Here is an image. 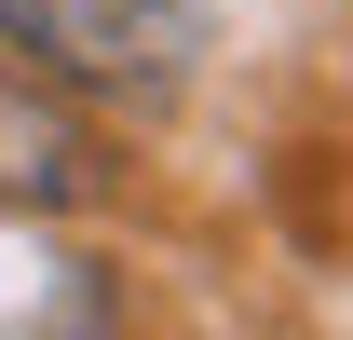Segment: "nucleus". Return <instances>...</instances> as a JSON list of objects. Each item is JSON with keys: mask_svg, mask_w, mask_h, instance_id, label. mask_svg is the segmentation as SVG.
I'll return each instance as SVG.
<instances>
[{"mask_svg": "<svg viewBox=\"0 0 353 340\" xmlns=\"http://www.w3.org/2000/svg\"><path fill=\"white\" fill-rule=\"evenodd\" d=\"M204 41V0H0V55L82 95H163Z\"/></svg>", "mask_w": 353, "mask_h": 340, "instance_id": "obj_1", "label": "nucleus"}, {"mask_svg": "<svg viewBox=\"0 0 353 340\" xmlns=\"http://www.w3.org/2000/svg\"><path fill=\"white\" fill-rule=\"evenodd\" d=\"M109 191V136L41 82V68H0V218H54Z\"/></svg>", "mask_w": 353, "mask_h": 340, "instance_id": "obj_2", "label": "nucleus"}, {"mask_svg": "<svg viewBox=\"0 0 353 340\" xmlns=\"http://www.w3.org/2000/svg\"><path fill=\"white\" fill-rule=\"evenodd\" d=\"M0 340H123V299L68 245H0Z\"/></svg>", "mask_w": 353, "mask_h": 340, "instance_id": "obj_3", "label": "nucleus"}]
</instances>
